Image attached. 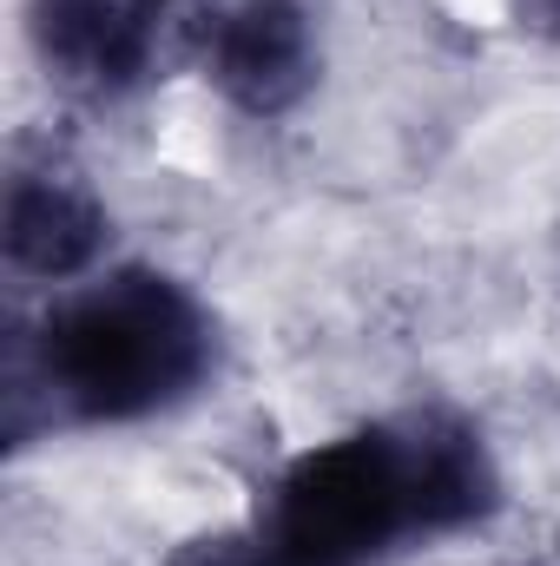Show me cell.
Here are the masks:
<instances>
[{
    "instance_id": "6",
    "label": "cell",
    "mask_w": 560,
    "mask_h": 566,
    "mask_svg": "<svg viewBox=\"0 0 560 566\" xmlns=\"http://www.w3.org/2000/svg\"><path fill=\"white\" fill-rule=\"evenodd\" d=\"M508 27H515L521 40L560 46V0H508Z\"/></svg>"
},
{
    "instance_id": "4",
    "label": "cell",
    "mask_w": 560,
    "mask_h": 566,
    "mask_svg": "<svg viewBox=\"0 0 560 566\" xmlns=\"http://www.w3.org/2000/svg\"><path fill=\"white\" fill-rule=\"evenodd\" d=\"M185 46L205 86L238 119H290L323 80V33L303 0H205L185 20Z\"/></svg>"
},
{
    "instance_id": "2",
    "label": "cell",
    "mask_w": 560,
    "mask_h": 566,
    "mask_svg": "<svg viewBox=\"0 0 560 566\" xmlns=\"http://www.w3.org/2000/svg\"><path fill=\"white\" fill-rule=\"evenodd\" d=\"M225 336L211 303L165 264H113L7 316L0 336V448L27 454L53 434L139 428L198 402Z\"/></svg>"
},
{
    "instance_id": "3",
    "label": "cell",
    "mask_w": 560,
    "mask_h": 566,
    "mask_svg": "<svg viewBox=\"0 0 560 566\" xmlns=\"http://www.w3.org/2000/svg\"><path fill=\"white\" fill-rule=\"evenodd\" d=\"M27 46L53 93L73 106H126L165 80L172 0H27Z\"/></svg>"
},
{
    "instance_id": "5",
    "label": "cell",
    "mask_w": 560,
    "mask_h": 566,
    "mask_svg": "<svg viewBox=\"0 0 560 566\" xmlns=\"http://www.w3.org/2000/svg\"><path fill=\"white\" fill-rule=\"evenodd\" d=\"M113 211L106 198L60 158H13L0 191V264L13 283L66 290L106 264Z\"/></svg>"
},
{
    "instance_id": "1",
    "label": "cell",
    "mask_w": 560,
    "mask_h": 566,
    "mask_svg": "<svg viewBox=\"0 0 560 566\" xmlns=\"http://www.w3.org/2000/svg\"><path fill=\"white\" fill-rule=\"evenodd\" d=\"M501 501L488 428L455 402H403L297 448L238 521L185 534L158 566H396L481 534Z\"/></svg>"
}]
</instances>
